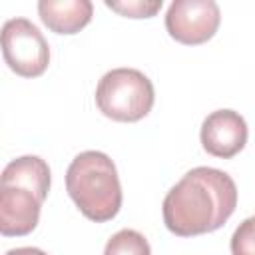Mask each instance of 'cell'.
<instances>
[{
	"label": "cell",
	"mask_w": 255,
	"mask_h": 255,
	"mask_svg": "<svg viewBox=\"0 0 255 255\" xmlns=\"http://www.w3.org/2000/svg\"><path fill=\"white\" fill-rule=\"evenodd\" d=\"M151 80L135 68H116L102 76L96 88L100 112L114 122H139L153 108Z\"/></svg>",
	"instance_id": "obj_4"
},
{
	"label": "cell",
	"mask_w": 255,
	"mask_h": 255,
	"mask_svg": "<svg viewBox=\"0 0 255 255\" xmlns=\"http://www.w3.org/2000/svg\"><path fill=\"white\" fill-rule=\"evenodd\" d=\"M247 135L249 131L243 116L233 110L211 112L203 120L201 131H199L203 149L209 155H215L221 159H229L237 155L245 147Z\"/></svg>",
	"instance_id": "obj_7"
},
{
	"label": "cell",
	"mask_w": 255,
	"mask_h": 255,
	"mask_svg": "<svg viewBox=\"0 0 255 255\" xmlns=\"http://www.w3.org/2000/svg\"><path fill=\"white\" fill-rule=\"evenodd\" d=\"M66 189L76 207L92 221L104 223L122 207V185L116 163L104 151L78 153L66 171Z\"/></svg>",
	"instance_id": "obj_3"
},
{
	"label": "cell",
	"mask_w": 255,
	"mask_h": 255,
	"mask_svg": "<svg viewBox=\"0 0 255 255\" xmlns=\"http://www.w3.org/2000/svg\"><path fill=\"white\" fill-rule=\"evenodd\" d=\"M104 255H151V249L139 231L120 229L108 239Z\"/></svg>",
	"instance_id": "obj_9"
},
{
	"label": "cell",
	"mask_w": 255,
	"mask_h": 255,
	"mask_svg": "<svg viewBox=\"0 0 255 255\" xmlns=\"http://www.w3.org/2000/svg\"><path fill=\"white\" fill-rule=\"evenodd\" d=\"M38 14L48 30L56 34H76L90 24L94 4L90 0H40Z\"/></svg>",
	"instance_id": "obj_8"
},
{
	"label": "cell",
	"mask_w": 255,
	"mask_h": 255,
	"mask_svg": "<svg viewBox=\"0 0 255 255\" xmlns=\"http://www.w3.org/2000/svg\"><path fill=\"white\" fill-rule=\"evenodd\" d=\"M221 12L213 0H173L165 12V30L185 46L211 40L219 28Z\"/></svg>",
	"instance_id": "obj_6"
},
{
	"label": "cell",
	"mask_w": 255,
	"mask_h": 255,
	"mask_svg": "<svg viewBox=\"0 0 255 255\" xmlns=\"http://www.w3.org/2000/svg\"><path fill=\"white\" fill-rule=\"evenodd\" d=\"M50 181V167L38 155L16 157L4 167L0 181V233L4 237H22L36 229Z\"/></svg>",
	"instance_id": "obj_2"
},
{
	"label": "cell",
	"mask_w": 255,
	"mask_h": 255,
	"mask_svg": "<svg viewBox=\"0 0 255 255\" xmlns=\"http://www.w3.org/2000/svg\"><path fill=\"white\" fill-rule=\"evenodd\" d=\"M237 207V187L215 167L189 169L163 199V223L177 237L217 231Z\"/></svg>",
	"instance_id": "obj_1"
},
{
	"label": "cell",
	"mask_w": 255,
	"mask_h": 255,
	"mask_svg": "<svg viewBox=\"0 0 255 255\" xmlns=\"http://www.w3.org/2000/svg\"><path fill=\"white\" fill-rule=\"evenodd\" d=\"M6 255H48V253H44L38 247H16V249L6 251Z\"/></svg>",
	"instance_id": "obj_12"
},
{
	"label": "cell",
	"mask_w": 255,
	"mask_h": 255,
	"mask_svg": "<svg viewBox=\"0 0 255 255\" xmlns=\"http://www.w3.org/2000/svg\"><path fill=\"white\" fill-rule=\"evenodd\" d=\"M2 54L8 68L22 78H38L50 64V46L44 34L26 18L4 22Z\"/></svg>",
	"instance_id": "obj_5"
},
{
	"label": "cell",
	"mask_w": 255,
	"mask_h": 255,
	"mask_svg": "<svg viewBox=\"0 0 255 255\" xmlns=\"http://www.w3.org/2000/svg\"><path fill=\"white\" fill-rule=\"evenodd\" d=\"M231 255H255V217L243 219L233 231Z\"/></svg>",
	"instance_id": "obj_11"
},
{
	"label": "cell",
	"mask_w": 255,
	"mask_h": 255,
	"mask_svg": "<svg viewBox=\"0 0 255 255\" xmlns=\"http://www.w3.org/2000/svg\"><path fill=\"white\" fill-rule=\"evenodd\" d=\"M106 6L122 16H128V18H151L161 10L163 2L161 0H153V2H147V0L110 2V0H106Z\"/></svg>",
	"instance_id": "obj_10"
}]
</instances>
